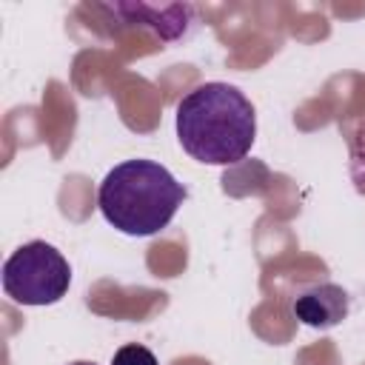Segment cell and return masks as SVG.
Segmentation results:
<instances>
[{
    "label": "cell",
    "instance_id": "6da1fadb",
    "mask_svg": "<svg viewBox=\"0 0 365 365\" xmlns=\"http://www.w3.org/2000/svg\"><path fill=\"white\" fill-rule=\"evenodd\" d=\"M257 137V111L231 83H202L177 103V140L202 165L245 160Z\"/></svg>",
    "mask_w": 365,
    "mask_h": 365
},
{
    "label": "cell",
    "instance_id": "7a4b0ae2",
    "mask_svg": "<svg viewBox=\"0 0 365 365\" xmlns=\"http://www.w3.org/2000/svg\"><path fill=\"white\" fill-rule=\"evenodd\" d=\"M182 200L185 185L165 165L143 157L114 165L97 188L100 214L128 237H151L168 228Z\"/></svg>",
    "mask_w": 365,
    "mask_h": 365
},
{
    "label": "cell",
    "instance_id": "3957f363",
    "mask_svg": "<svg viewBox=\"0 0 365 365\" xmlns=\"http://www.w3.org/2000/svg\"><path fill=\"white\" fill-rule=\"evenodd\" d=\"M71 285L68 259L46 240L20 245L3 262V291L20 305H54Z\"/></svg>",
    "mask_w": 365,
    "mask_h": 365
},
{
    "label": "cell",
    "instance_id": "277c9868",
    "mask_svg": "<svg viewBox=\"0 0 365 365\" xmlns=\"http://www.w3.org/2000/svg\"><path fill=\"white\" fill-rule=\"evenodd\" d=\"M291 314L308 328H336L348 317V294L336 282H317L294 294Z\"/></svg>",
    "mask_w": 365,
    "mask_h": 365
},
{
    "label": "cell",
    "instance_id": "5b68a950",
    "mask_svg": "<svg viewBox=\"0 0 365 365\" xmlns=\"http://www.w3.org/2000/svg\"><path fill=\"white\" fill-rule=\"evenodd\" d=\"M111 365H160L157 356L140 345V342H128V345H120L111 356Z\"/></svg>",
    "mask_w": 365,
    "mask_h": 365
},
{
    "label": "cell",
    "instance_id": "8992f818",
    "mask_svg": "<svg viewBox=\"0 0 365 365\" xmlns=\"http://www.w3.org/2000/svg\"><path fill=\"white\" fill-rule=\"evenodd\" d=\"M71 365H97V362H88V359H77V362H71Z\"/></svg>",
    "mask_w": 365,
    "mask_h": 365
}]
</instances>
